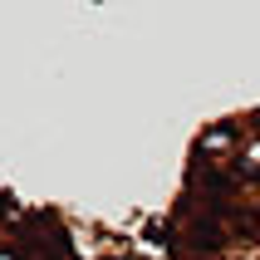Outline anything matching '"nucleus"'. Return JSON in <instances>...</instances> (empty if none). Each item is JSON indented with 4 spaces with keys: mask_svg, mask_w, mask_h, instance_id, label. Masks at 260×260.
Masks as SVG:
<instances>
[{
    "mask_svg": "<svg viewBox=\"0 0 260 260\" xmlns=\"http://www.w3.org/2000/svg\"><path fill=\"white\" fill-rule=\"evenodd\" d=\"M236 152H241V128H236V123H211V128L197 138V157L231 162Z\"/></svg>",
    "mask_w": 260,
    "mask_h": 260,
    "instance_id": "f257e3e1",
    "label": "nucleus"
},
{
    "mask_svg": "<svg viewBox=\"0 0 260 260\" xmlns=\"http://www.w3.org/2000/svg\"><path fill=\"white\" fill-rule=\"evenodd\" d=\"M0 260H20V250H15V246H0Z\"/></svg>",
    "mask_w": 260,
    "mask_h": 260,
    "instance_id": "f03ea898",
    "label": "nucleus"
}]
</instances>
